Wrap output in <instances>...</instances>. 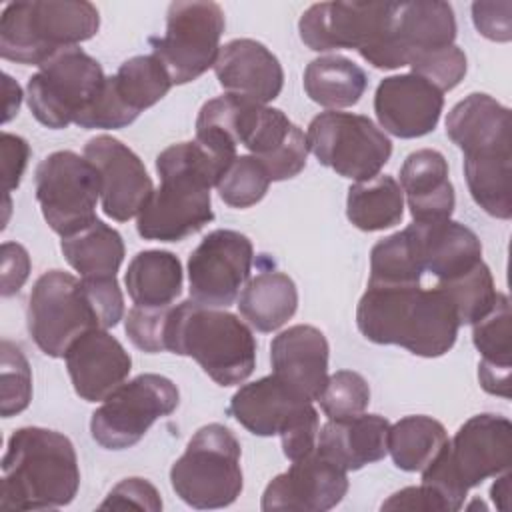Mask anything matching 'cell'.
Returning <instances> with one entry per match:
<instances>
[{"label": "cell", "instance_id": "11", "mask_svg": "<svg viewBox=\"0 0 512 512\" xmlns=\"http://www.w3.org/2000/svg\"><path fill=\"white\" fill-rule=\"evenodd\" d=\"M308 148L322 166L366 182L380 174L392 156L390 138L368 118L352 112H322L308 124Z\"/></svg>", "mask_w": 512, "mask_h": 512}, {"label": "cell", "instance_id": "36", "mask_svg": "<svg viewBox=\"0 0 512 512\" xmlns=\"http://www.w3.org/2000/svg\"><path fill=\"white\" fill-rule=\"evenodd\" d=\"M108 86L118 102L138 118L142 110L160 102L174 84L154 54H142L122 62L116 74L108 76Z\"/></svg>", "mask_w": 512, "mask_h": 512}, {"label": "cell", "instance_id": "47", "mask_svg": "<svg viewBox=\"0 0 512 512\" xmlns=\"http://www.w3.org/2000/svg\"><path fill=\"white\" fill-rule=\"evenodd\" d=\"M124 510V508H140V510H162V500L154 484L144 478H124L118 482L106 500L100 504V510Z\"/></svg>", "mask_w": 512, "mask_h": 512}, {"label": "cell", "instance_id": "6", "mask_svg": "<svg viewBox=\"0 0 512 512\" xmlns=\"http://www.w3.org/2000/svg\"><path fill=\"white\" fill-rule=\"evenodd\" d=\"M510 464V420L500 414H476L422 470V484L442 498L446 512H456L464 506L470 488L510 470Z\"/></svg>", "mask_w": 512, "mask_h": 512}, {"label": "cell", "instance_id": "7", "mask_svg": "<svg viewBox=\"0 0 512 512\" xmlns=\"http://www.w3.org/2000/svg\"><path fill=\"white\" fill-rule=\"evenodd\" d=\"M100 14L86 0L10 2L0 16V56L18 64H44L64 48L90 40Z\"/></svg>", "mask_w": 512, "mask_h": 512}, {"label": "cell", "instance_id": "1", "mask_svg": "<svg viewBox=\"0 0 512 512\" xmlns=\"http://www.w3.org/2000/svg\"><path fill=\"white\" fill-rule=\"evenodd\" d=\"M356 326L374 344H396L416 356L438 358L454 346L460 322L438 286L368 282L356 308Z\"/></svg>", "mask_w": 512, "mask_h": 512}, {"label": "cell", "instance_id": "44", "mask_svg": "<svg viewBox=\"0 0 512 512\" xmlns=\"http://www.w3.org/2000/svg\"><path fill=\"white\" fill-rule=\"evenodd\" d=\"M172 306L164 308H144V306H132L124 320V330L130 338V342L148 354L164 352V332L168 322V312Z\"/></svg>", "mask_w": 512, "mask_h": 512}, {"label": "cell", "instance_id": "2", "mask_svg": "<svg viewBox=\"0 0 512 512\" xmlns=\"http://www.w3.org/2000/svg\"><path fill=\"white\" fill-rule=\"evenodd\" d=\"M510 110L488 94L472 92L452 106L448 138L464 152V176L472 200L490 216H512Z\"/></svg>", "mask_w": 512, "mask_h": 512}, {"label": "cell", "instance_id": "24", "mask_svg": "<svg viewBox=\"0 0 512 512\" xmlns=\"http://www.w3.org/2000/svg\"><path fill=\"white\" fill-rule=\"evenodd\" d=\"M244 148L258 158L272 182H282L298 176L308 158V140L282 110L260 106Z\"/></svg>", "mask_w": 512, "mask_h": 512}, {"label": "cell", "instance_id": "3", "mask_svg": "<svg viewBox=\"0 0 512 512\" xmlns=\"http://www.w3.org/2000/svg\"><path fill=\"white\" fill-rule=\"evenodd\" d=\"M226 166L196 140L164 148L156 156L160 188L138 214V234L144 240L180 242L202 230L214 220L210 188Z\"/></svg>", "mask_w": 512, "mask_h": 512}, {"label": "cell", "instance_id": "29", "mask_svg": "<svg viewBox=\"0 0 512 512\" xmlns=\"http://www.w3.org/2000/svg\"><path fill=\"white\" fill-rule=\"evenodd\" d=\"M510 300L498 292L494 308L472 324V342L480 352L478 364L480 386L494 396L510 398V368H512V326Z\"/></svg>", "mask_w": 512, "mask_h": 512}, {"label": "cell", "instance_id": "30", "mask_svg": "<svg viewBox=\"0 0 512 512\" xmlns=\"http://www.w3.org/2000/svg\"><path fill=\"white\" fill-rule=\"evenodd\" d=\"M260 106L234 94L204 102L196 118V142L218 160L230 164L238 156L236 148L244 146Z\"/></svg>", "mask_w": 512, "mask_h": 512}, {"label": "cell", "instance_id": "17", "mask_svg": "<svg viewBox=\"0 0 512 512\" xmlns=\"http://www.w3.org/2000/svg\"><path fill=\"white\" fill-rule=\"evenodd\" d=\"M456 18L448 2H394L390 34L382 50L370 62L380 70L408 66L412 58L452 46Z\"/></svg>", "mask_w": 512, "mask_h": 512}, {"label": "cell", "instance_id": "15", "mask_svg": "<svg viewBox=\"0 0 512 512\" xmlns=\"http://www.w3.org/2000/svg\"><path fill=\"white\" fill-rule=\"evenodd\" d=\"M394 2H320L298 22L300 40L314 52L358 50L368 62L388 40Z\"/></svg>", "mask_w": 512, "mask_h": 512}, {"label": "cell", "instance_id": "35", "mask_svg": "<svg viewBox=\"0 0 512 512\" xmlns=\"http://www.w3.org/2000/svg\"><path fill=\"white\" fill-rule=\"evenodd\" d=\"M348 220L364 232H378L400 224L404 216V192L390 174L356 182L348 188Z\"/></svg>", "mask_w": 512, "mask_h": 512}, {"label": "cell", "instance_id": "34", "mask_svg": "<svg viewBox=\"0 0 512 512\" xmlns=\"http://www.w3.org/2000/svg\"><path fill=\"white\" fill-rule=\"evenodd\" d=\"M366 86V72L346 56H320L304 70V90L308 98L324 108L336 110L354 106L366 92Z\"/></svg>", "mask_w": 512, "mask_h": 512}, {"label": "cell", "instance_id": "49", "mask_svg": "<svg viewBox=\"0 0 512 512\" xmlns=\"http://www.w3.org/2000/svg\"><path fill=\"white\" fill-rule=\"evenodd\" d=\"M2 148V178H4V192L6 196L20 186L24 168L28 164L30 156V146L22 136L2 132L0 140Z\"/></svg>", "mask_w": 512, "mask_h": 512}, {"label": "cell", "instance_id": "21", "mask_svg": "<svg viewBox=\"0 0 512 512\" xmlns=\"http://www.w3.org/2000/svg\"><path fill=\"white\" fill-rule=\"evenodd\" d=\"M74 392L86 402H102L132 370L126 348L104 328L78 336L64 354Z\"/></svg>", "mask_w": 512, "mask_h": 512}, {"label": "cell", "instance_id": "31", "mask_svg": "<svg viewBox=\"0 0 512 512\" xmlns=\"http://www.w3.org/2000/svg\"><path fill=\"white\" fill-rule=\"evenodd\" d=\"M298 308L294 280L280 270H262L246 282L238 296L242 318L258 332H274L284 326Z\"/></svg>", "mask_w": 512, "mask_h": 512}, {"label": "cell", "instance_id": "12", "mask_svg": "<svg viewBox=\"0 0 512 512\" xmlns=\"http://www.w3.org/2000/svg\"><path fill=\"white\" fill-rule=\"evenodd\" d=\"M226 20L216 2H172L166 12V32L148 42L152 54L168 70L172 84H188L214 66Z\"/></svg>", "mask_w": 512, "mask_h": 512}, {"label": "cell", "instance_id": "5", "mask_svg": "<svg viewBox=\"0 0 512 512\" xmlns=\"http://www.w3.org/2000/svg\"><path fill=\"white\" fill-rule=\"evenodd\" d=\"M166 350L190 356L220 386L244 382L256 366V340L236 314L206 308L192 298L168 312Z\"/></svg>", "mask_w": 512, "mask_h": 512}, {"label": "cell", "instance_id": "45", "mask_svg": "<svg viewBox=\"0 0 512 512\" xmlns=\"http://www.w3.org/2000/svg\"><path fill=\"white\" fill-rule=\"evenodd\" d=\"M318 432H320V420L318 412L308 402L294 418L292 422L278 434L282 440V452L284 456L294 462L298 458H304L306 454L316 450L318 442Z\"/></svg>", "mask_w": 512, "mask_h": 512}, {"label": "cell", "instance_id": "43", "mask_svg": "<svg viewBox=\"0 0 512 512\" xmlns=\"http://www.w3.org/2000/svg\"><path fill=\"white\" fill-rule=\"evenodd\" d=\"M408 66L412 68V74L422 76L424 80L434 84L442 94L446 90L456 88L466 76V68H468L466 54L456 44L420 54L412 58Z\"/></svg>", "mask_w": 512, "mask_h": 512}, {"label": "cell", "instance_id": "16", "mask_svg": "<svg viewBox=\"0 0 512 512\" xmlns=\"http://www.w3.org/2000/svg\"><path fill=\"white\" fill-rule=\"evenodd\" d=\"M252 260L248 236L226 228L212 230L188 258L190 298L206 308H228L246 286Z\"/></svg>", "mask_w": 512, "mask_h": 512}, {"label": "cell", "instance_id": "14", "mask_svg": "<svg viewBox=\"0 0 512 512\" xmlns=\"http://www.w3.org/2000/svg\"><path fill=\"white\" fill-rule=\"evenodd\" d=\"M34 190L44 220L62 238L96 220L100 174L88 158L72 150L52 152L36 166Z\"/></svg>", "mask_w": 512, "mask_h": 512}, {"label": "cell", "instance_id": "20", "mask_svg": "<svg viewBox=\"0 0 512 512\" xmlns=\"http://www.w3.org/2000/svg\"><path fill=\"white\" fill-rule=\"evenodd\" d=\"M442 92L418 74L384 78L374 94V112L380 126L398 138L430 134L442 114Z\"/></svg>", "mask_w": 512, "mask_h": 512}, {"label": "cell", "instance_id": "41", "mask_svg": "<svg viewBox=\"0 0 512 512\" xmlns=\"http://www.w3.org/2000/svg\"><path fill=\"white\" fill-rule=\"evenodd\" d=\"M0 352V414L10 418L26 410L32 400V370L22 350L10 340H2Z\"/></svg>", "mask_w": 512, "mask_h": 512}, {"label": "cell", "instance_id": "46", "mask_svg": "<svg viewBox=\"0 0 512 512\" xmlns=\"http://www.w3.org/2000/svg\"><path fill=\"white\" fill-rule=\"evenodd\" d=\"M86 294L94 306L100 328H114L124 316V296L116 276L108 278H80Z\"/></svg>", "mask_w": 512, "mask_h": 512}, {"label": "cell", "instance_id": "38", "mask_svg": "<svg viewBox=\"0 0 512 512\" xmlns=\"http://www.w3.org/2000/svg\"><path fill=\"white\" fill-rule=\"evenodd\" d=\"M422 264L414 234L408 228L394 232L372 246L370 280L372 284H420Z\"/></svg>", "mask_w": 512, "mask_h": 512}, {"label": "cell", "instance_id": "50", "mask_svg": "<svg viewBox=\"0 0 512 512\" xmlns=\"http://www.w3.org/2000/svg\"><path fill=\"white\" fill-rule=\"evenodd\" d=\"M30 274V256L26 248L18 242L2 244V288L4 298L16 294Z\"/></svg>", "mask_w": 512, "mask_h": 512}, {"label": "cell", "instance_id": "51", "mask_svg": "<svg viewBox=\"0 0 512 512\" xmlns=\"http://www.w3.org/2000/svg\"><path fill=\"white\" fill-rule=\"evenodd\" d=\"M382 510H424V512H446L442 498L426 484L408 486L400 492H394L386 502L380 506Z\"/></svg>", "mask_w": 512, "mask_h": 512}, {"label": "cell", "instance_id": "39", "mask_svg": "<svg viewBox=\"0 0 512 512\" xmlns=\"http://www.w3.org/2000/svg\"><path fill=\"white\" fill-rule=\"evenodd\" d=\"M436 286L444 290L446 296L450 298L460 326H472L474 322L482 320L494 308L498 298L492 272L484 264V260L466 274L456 276L452 280H442Z\"/></svg>", "mask_w": 512, "mask_h": 512}, {"label": "cell", "instance_id": "8", "mask_svg": "<svg viewBox=\"0 0 512 512\" xmlns=\"http://www.w3.org/2000/svg\"><path fill=\"white\" fill-rule=\"evenodd\" d=\"M240 454V442L224 424L198 428L170 468L176 496L198 510L230 506L244 486Z\"/></svg>", "mask_w": 512, "mask_h": 512}, {"label": "cell", "instance_id": "23", "mask_svg": "<svg viewBox=\"0 0 512 512\" xmlns=\"http://www.w3.org/2000/svg\"><path fill=\"white\" fill-rule=\"evenodd\" d=\"M214 74L226 94H234L256 104L272 102L284 86L280 60L258 40L236 38L220 46Z\"/></svg>", "mask_w": 512, "mask_h": 512}, {"label": "cell", "instance_id": "19", "mask_svg": "<svg viewBox=\"0 0 512 512\" xmlns=\"http://www.w3.org/2000/svg\"><path fill=\"white\" fill-rule=\"evenodd\" d=\"M348 492L346 470L324 458L318 450L298 458L290 468L274 476L264 488L260 508L326 512L342 502Z\"/></svg>", "mask_w": 512, "mask_h": 512}, {"label": "cell", "instance_id": "26", "mask_svg": "<svg viewBox=\"0 0 512 512\" xmlns=\"http://www.w3.org/2000/svg\"><path fill=\"white\" fill-rule=\"evenodd\" d=\"M390 422L380 414H358L328 420L320 432L316 450L342 470H360L388 454Z\"/></svg>", "mask_w": 512, "mask_h": 512}, {"label": "cell", "instance_id": "27", "mask_svg": "<svg viewBox=\"0 0 512 512\" xmlns=\"http://www.w3.org/2000/svg\"><path fill=\"white\" fill-rule=\"evenodd\" d=\"M400 188L414 222L446 220L454 212L456 196L448 178V162L438 150L410 152L400 168Z\"/></svg>", "mask_w": 512, "mask_h": 512}, {"label": "cell", "instance_id": "42", "mask_svg": "<svg viewBox=\"0 0 512 512\" xmlns=\"http://www.w3.org/2000/svg\"><path fill=\"white\" fill-rule=\"evenodd\" d=\"M318 402L328 420L358 416L370 404V386L362 374L338 370L328 376Z\"/></svg>", "mask_w": 512, "mask_h": 512}, {"label": "cell", "instance_id": "28", "mask_svg": "<svg viewBox=\"0 0 512 512\" xmlns=\"http://www.w3.org/2000/svg\"><path fill=\"white\" fill-rule=\"evenodd\" d=\"M308 402L288 390L274 374L240 386L228 414L256 436L280 434Z\"/></svg>", "mask_w": 512, "mask_h": 512}, {"label": "cell", "instance_id": "33", "mask_svg": "<svg viewBox=\"0 0 512 512\" xmlns=\"http://www.w3.org/2000/svg\"><path fill=\"white\" fill-rule=\"evenodd\" d=\"M60 250L80 278L116 276L126 252L120 232L98 218L82 230L64 236Z\"/></svg>", "mask_w": 512, "mask_h": 512}, {"label": "cell", "instance_id": "9", "mask_svg": "<svg viewBox=\"0 0 512 512\" xmlns=\"http://www.w3.org/2000/svg\"><path fill=\"white\" fill-rule=\"evenodd\" d=\"M106 82L96 58L78 46L64 48L38 66L26 84L32 116L52 130L74 124L96 100Z\"/></svg>", "mask_w": 512, "mask_h": 512}, {"label": "cell", "instance_id": "25", "mask_svg": "<svg viewBox=\"0 0 512 512\" xmlns=\"http://www.w3.org/2000/svg\"><path fill=\"white\" fill-rule=\"evenodd\" d=\"M420 264L438 282L466 274L482 262V244L474 230L456 220L412 222Z\"/></svg>", "mask_w": 512, "mask_h": 512}, {"label": "cell", "instance_id": "10", "mask_svg": "<svg viewBox=\"0 0 512 512\" xmlns=\"http://www.w3.org/2000/svg\"><path fill=\"white\" fill-rule=\"evenodd\" d=\"M180 402L176 384L160 374H140L120 384L92 412L90 434L106 450L138 444L150 426L170 416Z\"/></svg>", "mask_w": 512, "mask_h": 512}, {"label": "cell", "instance_id": "18", "mask_svg": "<svg viewBox=\"0 0 512 512\" xmlns=\"http://www.w3.org/2000/svg\"><path fill=\"white\" fill-rule=\"evenodd\" d=\"M88 158L100 174L102 210L116 222L138 216L154 192L144 162L118 138L100 134L84 144Z\"/></svg>", "mask_w": 512, "mask_h": 512}, {"label": "cell", "instance_id": "4", "mask_svg": "<svg viewBox=\"0 0 512 512\" xmlns=\"http://www.w3.org/2000/svg\"><path fill=\"white\" fill-rule=\"evenodd\" d=\"M78 486V456L68 436L40 426L12 432L2 456L0 508H62L74 500Z\"/></svg>", "mask_w": 512, "mask_h": 512}, {"label": "cell", "instance_id": "52", "mask_svg": "<svg viewBox=\"0 0 512 512\" xmlns=\"http://www.w3.org/2000/svg\"><path fill=\"white\" fill-rule=\"evenodd\" d=\"M4 96V122H8L18 114L22 102V90L18 82H14L8 74H4Z\"/></svg>", "mask_w": 512, "mask_h": 512}, {"label": "cell", "instance_id": "40", "mask_svg": "<svg viewBox=\"0 0 512 512\" xmlns=\"http://www.w3.org/2000/svg\"><path fill=\"white\" fill-rule=\"evenodd\" d=\"M270 182L272 180L264 164L252 154H242L226 166L216 188L224 204L232 208H248L266 196Z\"/></svg>", "mask_w": 512, "mask_h": 512}, {"label": "cell", "instance_id": "13", "mask_svg": "<svg viewBox=\"0 0 512 512\" xmlns=\"http://www.w3.org/2000/svg\"><path fill=\"white\" fill-rule=\"evenodd\" d=\"M26 318L34 344L50 358H64L78 336L100 328L82 280L64 270H48L34 282Z\"/></svg>", "mask_w": 512, "mask_h": 512}, {"label": "cell", "instance_id": "48", "mask_svg": "<svg viewBox=\"0 0 512 512\" xmlns=\"http://www.w3.org/2000/svg\"><path fill=\"white\" fill-rule=\"evenodd\" d=\"M512 4L510 2H474L472 20L476 30L494 42L512 38Z\"/></svg>", "mask_w": 512, "mask_h": 512}, {"label": "cell", "instance_id": "37", "mask_svg": "<svg viewBox=\"0 0 512 512\" xmlns=\"http://www.w3.org/2000/svg\"><path fill=\"white\" fill-rule=\"evenodd\" d=\"M448 442L446 428L432 416H404L388 430V452L396 468L422 472Z\"/></svg>", "mask_w": 512, "mask_h": 512}, {"label": "cell", "instance_id": "53", "mask_svg": "<svg viewBox=\"0 0 512 512\" xmlns=\"http://www.w3.org/2000/svg\"><path fill=\"white\" fill-rule=\"evenodd\" d=\"M492 500L500 510H508V496H510V470L498 474V480L490 488Z\"/></svg>", "mask_w": 512, "mask_h": 512}, {"label": "cell", "instance_id": "22", "mask_svg": "<svg viewBox=\"0 0 512 512\" xmlns=\"http://www.w3.org/2000/svg\"><path fill=\"white\" fill-rule=\"evenodd\" d=\"M328 340L310 324H296L270 344L272 374L298 398L314 402L328 380Z\"/></svg>", "mask_w": 512, "mask_h": 512}, {"label": "cell", "instance_id": "32", "mask_svg": "<svg viewBox=\"0 0 512 512\" xmlns=\"http://www.w3.org/2000/svg\"><path fill=\"white\" fill-rule=\"evenodd\" d=\"M182 264L168 250H142L126 270L124 282L134 306L164 308L182 292Z\"/></svg>", "mask_w": 512, "mask_h": 512}]
</instances>
